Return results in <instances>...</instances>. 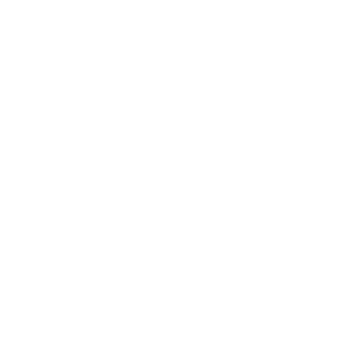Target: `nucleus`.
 Instances as JSON below:
<instances>
[]
</instances>
